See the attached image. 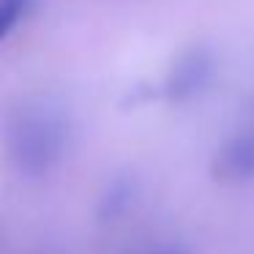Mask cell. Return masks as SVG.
Segmentation results:
<instances>
[{
	"label": "cell",
	"instance_id": "1",
	"mask_svg": "<svg viewBox=\"0 0 254 254\" xmlns=\"http://www.w3.org/2000/svg\"><path fill=\"white\" fill-rule=\"evenodd\" d=\"M68 115L52 96L22 99L6 118L3 142L8 161L22 178H44L68 148Z\"/></svg>",
	"mask_w": 254,
	"mask_h": 254
},
{
	"label": "cell",
	"instance_id": "2",
	"mask_svg": "<svg viewBox=\"0 0 254 254\" xmlns=\"http://www.w3.org/2000/svg\"><path fill=\"white\" fill-rule=\"evenodd\" d=\"M213 77V52L205 44H191L172 61L170 71L164 77V99L172 104L194 99L208 88Z\"/></svg>",
	"mask_w": 254,
	"mask_h": 254
},
{
	"label": "cell",
	"instance_id": "3",
	"mask_svg": "<svg viewBox=\"0 0 254 254\" xmlns=\"http://www.w3.org/2000/svg\"><path fill=\"white\" fill-rule=\"evenodd\" d=\"M210 172L221 183H243L254 178V128L230 134L213 153Z\"/></svg>",
	"mask_w": 254,
	"mask_h": 254
},
{
	"label": "cell",
	"instance_id": "4",
	"mask_svg": "<svg viewBox=\"0 0 254 254\" xmlns=\"http://www.w3.org/2000/svg\"><path fill=\"white\" fill-rule=\"evenodd\" d=\"M131 199H134V183L128 181V178L112 181L110 186H107L101 202H99V219H104V221L118 219V216L131 205Z\"/></svg>",
	"mask_w": 254,
	"mask_h": 254
},
{
	"label": "cell",
	"instance_id": "5",
	"mask_svg": "<svg viewBox=\"0 0 254 254\" xmlns=\"http://www.w3.org/2000/svg\"><path fill=\"white\" fill-rule=\"evenodd\" d=\"M30 6L33 0H0V44L14 33V28L28 14Z\"/></svg>",
	"mask_w": 254,
	"mask_h": 254
},
{
	"label": "cell",
	"instance_id": "6",
	"mask_svg": "<svg viewBox=\"0 0 254 254\" xmlns=\"http://www.w3.org/2000/svg\"><path fill=\"white\" fill-rule=\"evenodd\" d=\"M153 254H183V252H178V249H161V252H153Z\"/></svg>",
	"mask_w": 254,
	"mask_h": 254
}]
</instances>
